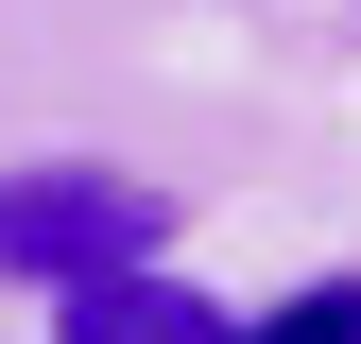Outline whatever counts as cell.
<instances>
[{"label": "cell", "instance_id": "7a4b0ae2", "mask_svg": "<svg viewBox=\"0 0 361 344\" xmlns=\"http://www.w3.org/2000/svg\"><path fill=\"white\" fill-rule=\"evenodd\" d=\"M52 327L69 344H224V310L190 276H172V258H121V276H69L52 293Z\"/></svg>", "mask_w": 361, "mask_h": 344}, {"label": "cell", "instance_id": "6da1fadb", "mask_svg": "<svg viewBox=\"0 0 361 344\" xmlns=\"http://www.w3.org/2000/svg\"><path fill=\"white\" fill-rule=\"evenodd\" d=\"M121 258H172V207L138 190V172H0V276L18 293H69V276H121Z\"/></svg>", "mask_w": 361, "mask_h": 344}, {"label": "cell", "instance_id": "3957f363", "mask_svg": "<svg viewBox=\"0 0 361 344\" xmlns=\"http://www.w3.org/2000/svg\"><path fill=\"white\" fill-rule=\"evenodd\" d=\"M258 344H361V276H327V293H293Z\"/></svg>", "mask_w": 361, "mask_h": 344}]
</instances>
